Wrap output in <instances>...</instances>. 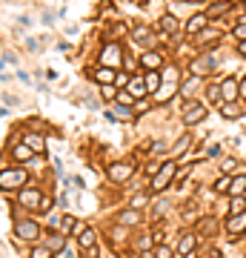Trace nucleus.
<instances>
[{
    "mask_svg": "<svg viewBox=\"0 0 246 258\" xmlns=\"http://www.w3.org/2000/svg\"><path fill=\"white\" fill-rule=\"evenodd\" d=\"M140 63H143V69H146V72H158V69L164 66V57H161V52L146 49L143 55H140Z\"/></svg>",
    "mask_w": 246,
    "mask_h": 258,
    "instance_id": "7",
    "label": "nucleus"
},
{
    "mask_svg": "<svg viewBox=\"0 0 246 258\" xmlns=\"http://www.w3.org/2000/svg\"><path fill=\"white\" fill-rule=\"evenodd\" d=\"M78 238H81V247H86V250H89V247L95 244V229H89V227H86Z\"/></svg>",
    "mask_w": 246,
    "mask_h": 258,
    "instance_id": "27",
    "label": "nucleus"
},
{
    "mask_svg": "<svg viewBox=\"0 0 246 258\" xmlns=\"http://www.w3.org/2000/svg\"><path fill=\"white\" fill-rule=\"evenodd\" d=\"M120 221H123V224H137V221H140V212H137V209H129V212H123V215H120Z\"/></svg>",
    "mask_w": 246,
    "mask_h": 258,
    "instance_id": "30",
    "label": "nucleus"
},
{
    "mask_svg": "<svg viewBox=\"0 0 246 258\" xmlns=\"http://www.w3.org/2000/svg\"><path fill=\"white\" fill-rule=\"evenodd\" d=\"M244 12H246V6H244Z\"/></svg>",
    "mask_w": 246,
    "mask_h": 258,
    "instance_id": "46",
    "label": "nucleus"
},
{
    "mask_svg": "<svg viewBox=\"0 0 246 258\" xmlns=\"http://www.w3.org/2000/svg\"><path fill=\"white\" fill-rule=\"evenodd\" d=\"M23 184H26V172L23 170H3V175H0V187L3 189L23 187Z\"/></svg>",
    "mask_w": 246,
    "mask_h": 258,
    "instance_id": "3",
    "label": "nucleus"
},
{
    "mask_svg": "<svg viewBox=\"0 0 246 258\" xmlns=\"http://www.w3.org/2000/svg\"><path fill=\"white\" fill-rule=\"evenodd\" d=\"M115 112L120 115V118H129V115H132V109H129V106H123V103H117V109H115Z\"/></svg>",
    "mask_w": 246,
    "mask_h": 258,
    "instance_id": "38",
    "label": "nucleus"
},
{
    "mask_svg": "<svg viewBox=\"0 0 246 258\" xmlns=\"http://www.w3.org/2000/svg\"><path fill=\"white\" fill-rule=\"evenodd\" d=\"M189 141H192V138H189V135H183L181 141H178V143H175V149H172V155H181L183 149H186V146H189Z\"/></svg>",
    "mask_w": 246,
    "mask_h": 258,
    "instance_id": "31",
    "label": "nucleus"
},
{
    "mask_svg": "<svg viewBox=\"0 0 246 258\" xmlns=\"http://www.w3.org/2000/svg\"><path fill=\"white\" fill-rule=\"evenodd\" d=\"M100 63H106V66H117V63H120V46H117V43H109L106 52L100 55Z\"/></svg>",
    "mask_w": 246,
    "mask_h": 258,
    "instance_id": "14",
    "label": "nucleus"
},
{
    "mask_svg": "<svg viewBox=\"0 0 246 258\" xmlns=\"http://www.w3.org/2000/svg\"><path fill=\"white\" fill-rule=\"evenodd\" d=\"M75 227H78V221H75L72 215H63V229H72V232H75Z\"/></svg>",
    "mask_w": 246,
    "mask_h": 258,
    "instance_id": "35",
    "label": "nucleus"
},
{
    "mask_svg": "<svg viewBox=\"0 0 246 258\" xmlns=\"http://www.w3.org/2000/svg\"><path fill=\"white\" fill-rule=\"evenodd\" d=\"M95 81H98V84H117V75L109 66H100L98 72H95Z\"/></svg>",
    "mask_w": 246,
    "mask_h": 258,
    "instance_id": "18",
    "label": "nucleus"
},
{
    "mask_svg": "<svg viewBox=\"0 0 246 258\" xmlns=\"http://www.w3.org/2000/svg\"><path fill=\"white\" fill-rule=\"evenodd\" d=\"M175 92H178V69L172 66V69H166V81H164V86L158 89L155 101H158V103H164V101H169V98H172Z\"/></svg>",
    "mask_w": 246,
    "mask_h": 258,
    "instance_id": "2",
    "label": "nucleus"
},
{
    "mask_svg": "<svg viewBox=\"0 0 246 258\" xmlns=\"http://www.w3.org/2000/svg\"><path fill=\"white\" fill-rule=\"evenodd\" d=\"M195 244H197V238L192 235V232H186L181 238V244H178V256H189L192 250H195Z\"/></svg>",
    "mask_w": 246,
    "mask_h": 258,
    "instance_id": "17",
    "label": "nucleus"
},
{
    "mask_svg": "<svg viewBox=\"0 0 246 258\" xmlns=\"http://www.w3.org/2000/svg\"><path fill=\"white\" fill-rule=\"evenodd\" d=\"M226 12H232V3H229V0H220V3L209 6V12H206V15H209V20H212V17H223Z\"/></svg>",
    "mask_w": 246,
    "mask_h": 258,
    "instance_id": "19",
    "label": "nucleus"
},
{
    "mask_svg": "<svg viewBox=\"0 0 246 258\" xmlns=\"http://www.w3.org/2000/svg\"><path fill=\"white\" fill-rule=\"evenodd\" d=\"M109 178L117 181V184H120V181H129L132 178V167L129 164H112V167H109Z\"/></svg>",
    "mask_w": 246,
    "mask_h": 258,
    "instance_id": "12",
    "label": "nucleus"
},
{
    "mask_svg": "<svg viewBox=\"0 0 246 258\" xmlns=\"http://www.w3.org/2000/svg\"><path fill=\"white\" fill-rule=\"evenodd\" d=\"M183 3H203V0H183Z\"/></svg>",
    "mask_w": 246,
    "mask_h": 258,
    "instance_id": "45",
    "label": "nucleus"
},
{
    "mask_svg": "<svg viewBox=\"0 0 246 258\" xmlns=\"http://www.w3.org/2000/svg\"><path fill=\"white\" fill-rule=\"evenodd\" d=\"M226 232H229L232 238H235V235H244L246 232V212H241V215H229V221H226Z\"/></svg>",
    "mask_w": 246,
    "mask_h": 258,
    "instance_id": "10",
    "label": "nucleus"
},
{
    "mask_svg": "<svg viewBox=\"0 0 246 258\" xmlns=\"http://www.w3.org/2000/svg\"><path fill=\"white\" fill-rule=\"evenodd\" d=\"M235 37H238V40H246V23H238V26H235Z\"/></svg>",
    "mask_w": 246,
    "mask_h": 258,
    "instance_id": "36",
    "label": "nucleus"
},
{
    "mask_svg": "<svg viewBox=\"0 0 246 258\" xmlns=\"http://www.w3.org/2000/svg\"><path fill=\"white\" fill-rule=\"evenodd\" d=\"M220 115H223L226 120L241 118V106H238V103H223V106H220Z\"/></svg>",
    "mask_w": 246,
    "mask_h": 258,
    "instance_id": "22",
    "label": "nucleus"
},
{
    "mask_svg": "<svg viewBox=\"0 0 246 258\" xmlns=\"http://www.w3.org/2000/svg\"><path fill=\"white\" fill-rule=\"evenodd\" d=\"M23 143H26V146H32V152H46V141H43V135L29 132V135L23 138Z\"/></svg>",
    "mask_w": 246,
    "mask_h": 258,
    "instance_id": "15",
    "label": "nucleus"
},
{
    "mask_svg": "<svg viewBox=\"0 0 246 258\" xmlns=\"http://www.w3.org/2000/svg\"><path fill=\"white\" fill-rule=\"evenodd\" d=\"M232 181H235L232 175H223V178H218V181H215V192H229V189H232Z\"/></svg>",
    "mask_w": 246,
    "mask_h": 258,
    "instance_id": "25",
    "label": "nucleus"
},
{
    "mask_svg": "<svg viewBox=\"0 0 246 258\" xmlns=\"http://www.w3.org/2000/svg\"><path fill=\"white\" fill-rule=\"evenodd\" d=\"M143 204H146V195H135L132 198V209H140Z\"/></svg>",
    "mask_w": 246,
    "mask_h": 258,
    "instance_id": "37",
    "label": "nucleus"
},
{
    "mask_svg": "<svg viewBox=\"0 0 246 258\" xmlns=\"http://www.w3.org/2000/svg\"><path fill=\"white\" fill-rule=\"evenodd\" d=\"M129 92L135 95V98H143V95L149 92L146 81H143V78H132V81H129Z\"/></svg>",
    "mask_w": 246,
    "mask_h": 258,
    "instance_id": "20",
    "label": "nucleus"
},
{
    "mask_svg": "<svg viewBox=\"0 0 246 258\" xmlns=\"http://www.w3.org/2000/svg\"><path fill=\"white\" fill-rule=\"evenodd\" d=\"M206 26H209V15H195L186 20V34L197 37L200 32H206Z\"/></svg>",
    "mask_w": 246,
    "mask_h": 258,
    "instance_id": "8",
    "label": "nucleus"
},
{
    "mask_svg": "<svg viewBox=\"0 0 246 258\" xmlns=\"http://www.w3.org/2000/svg\"><path fill=\"white\" fill-rule=\"evenodd\" d=\"M206 155H209V158H215V155H220V146H209V149H206Z\"/></svg>",
    "mask_w": 246,
    "mask_h": 258,
    "instance_id": "42",
    "label": "nucleus"
},
{
    "mask_svg": "<svg viewBox=\"0 0 246 258\" xmlns=\"http://www.w3.org/2000/svg\"><path fill=\"white\" fill-rule=\"evenodd\" d=\"M169 256H172L169 247H158V253H155V258H169Z\"/></svg>",
    "mask_w": 246,
    "mask_h": 258,
    "instance_id": "40",
    "label": "nucleus"
},
{
    "mask_svg": "<svg viewBox=\"0 0 246 258\" xmlns=\"http://www.w3.org/2000/svg\"><path fill=\"white\" fill-rule=\"evenodd\" d=\"M215 63H218V60H215L212 55H203V57L192 60V75H197V78H200V75H209L215 69Z\"/></svg>",
    "mask_w": 246,
    "mask_h": 258,
    "instance_id": "9",
    "label": "nucleus"
},
{
    "mask_svg": "<svg viewBox=\"0 0 246 258\" xmlns=\"http://www.w3.org/2000/svg\"><path fill=\"white\" fill-rule=\"evenodd\" d=\"M197 89V75H192L189 81H183V86H181V95L183 98H192V92Z\"/></svg>",
    "mask_w": 246,
    "mask_h": 258,
    "instance_id": "24",
    "label": "nucleus"
},
{
    "mask_svg": "<svg viewBox=\"0 0 246 258\" xmlns=\"http://www.w3.org/2000/svg\"><path fill=\"white\" fill-rule=\"evenodd\" d=\"M20 206H26V209H40L43 204V195L37 192V189H20Z\"/></svg>",
    "mask_w": 246,
    "mask_h": 258,
    "instance_id": "5",
    "label": "nucleus"
},
{
    "mask_svg": "<svg viewBox=\"0 0 246 258\" xmlns=\"http://www.w3.org/2000/svg\"><path fill=\"white\" fill-rule=\"evenodd\" d=\"M15 161H29L32 158V146H26V143H20V146H15Z\"/></svg>",
    "mask_w": 246,
    "mask_h": 258,
    "instance_id": "26",
    "label": "nucleus"
},
{
    "mask_svg": "<svg viewBox=\"0 0 246 258\" xmlns=\"http://www.w3.org/2000/svg\"><path fill=\"white\" fill-rule=\"evenodd\" d=\"M132 40L140 43V46H149V49H152V43H155V37H152V32H149L146 26H135V29H132Z\"/></svg>",
    "mask_w": 246,
    "mask_h": 258,
    "instance_id": "13",
    "label": "nucleus"
},
{
    "mask_svg": "<svg viewBox=\"0 0 246 258\" xmlns=\"http://www.w3.org/2000/svg\"><path fill=\"white\" fill-rule=\"evenodd\" d=\"M49 247H52V250H57V253H60V250H66V244H63V238H60V235H52V238H49Z\"/></svg>",
    "mask_w": 246,
    "mask_h": 258,
    "instance_id": "32",
    "label": "nucleus"
},
{
    "mask_svg": "<svg viewBox=\"0 0 246 258\" xmlns=\"http://www.w3.org/2000/svg\"><path fill=\"white\" fill-rule=\"evenodd\" d=\"M161 29H164L166 34H175L178 32V17L175 15H164L161 17Z\"/></svg>",
    "mask_w": 246,
    "mask_h": 258,
    "instance_id": "21",
    "label": "nucleus"
},
{
    "mask_svg": "<svg viewBox=\"0 0 246 258\" xmlns=\"http://www.w3.org/2000/svg\"><path fill=\"white\" fill-rule=\"evenodd\" d=\"M229 212H232V215H241V212H246V201H244V195H241V198H232Z\"/></svg>",
    "mask_w": 246,
    "mask_h": 258,
    "instance_id": "28",
    "label": "nucleus"
},
{
    "mask_svg": "<svg viewBox=\"0 0 246 258\" xmlns=\"http://www.w3.org/2000/svg\"><path fill=\"white\" fill-rule=\"evenodd\" d=\"M232 195L238 198V195H244L246 192V175H235V181H232V189H229Z\"/></svg>",
    "mask_w": 246,
    "mask_h": 258,
    "instance_id": "23",
    "label": "nucleus"
},
{
    "mask_svg": "<svg viewBox=\"0 0 246 258\" xmlns=\"http://www.w3.org/2000/svg\"><path fill=\"white\" fill-rule=\"evenodd\" d=\"M143 81H146V89H149V95H158V89L164 86V78H161L158 72H146V78H143Z\"/></svg>",
    "mask_w": 246,
    "mask_h": 258,
    "instance_id": "16",
    "label": "nucleus"
},
{
    "mask_svg": "<svg viewBox=\"0 0 246 258\" xmlns=\"http://www.w3.org/2000/svg\"><path fill=\"white\" fill-rule=\"evenodd\" d=\"M178 175V167L175 164H164L161 170L155 172V178H152V192H161V189H166L169 184H172V178Z\"/></svg>",
    "mask_w": 246,
    "mask_h": 258,
    "instance_id": "1",
    "label": "nucleus"
},
{
    "mask_svg": "<svg viewBox=\"0 0 246 258\" xmlns=\"http://www.w3.org/2000/svg\"><path fill=\"white\" fill-rule=\"evenodd\" d=\"M235 164H238L235 158H226V161H223V172H232L235 170Z\"/></svg>",
    "mask_w": 246,
    "mask_h": 258,
    "instance_id": "41",
    "label": "nucleus"
},
{
    "mask_svg": "<svg viewBox=\"0 0 246 258\" xmlns=\"http://www.w3.org/2000/svg\"><path fill=\"white\" fill-rule=\"evenodd\" d=\"M218 98H223L220 95V86H209V101H218Z\"/></svg>",
    "mask_w": 246,
    "mask_h": 258,
    "instance_id": "39",
    "label": "nucleus"
},
{
    "mask_svg": "<svg viewBox=\"0 0 246 258\" xmlns=\"http://www.w3.org/2000/svg\"><path fill=\"white\" fill-rule=\"evenodd\" d=\"M238 55H244L246 57V40H238Z\"/></svg>",
    "mask_w": 246,
    "mask_h": 258,
    "instance_id": "43",
    "label": "nucleus"
},
{
    "mask_svg": "<svg viewBox=\"0 0 246 258\" xmlns=\"http://www.w3.org/2000/svg\"><path fill=\"white\" fill-rule=\"evenodd\" d=\"M220 95H223V101L226 103H235L241 98V86L235 78H226V81H220Z\"/></svg>",
    "mask_w": 246,
    "mask_h": 258,
    "instance_id": "6",
    "label": "nucleus"
},
{
    "mask_svg": "<svg viewBox=\"0 0 246 258\" xmlns=\"http://www.w3.org/2000/svg\"><path fill=\"white\" fill-rule=\"evenodd\" d=\"M241 98H246V78H244V84H241Z\"/></svg>",
    "mask_w": 246,
    "mask_h": 258,
    "instance_id": "44",
    "label": "nucleus"
},
{
    "mask_svg": "<svg viewBox=\"0 0 246 258\" xmlns=\"http://www.w3.org/2000/svg\"><path fill=\"white\" fill-rule=\"evenodd\" d=\"M203 118H206V106H200V103H195L192 109H186V112H183V123H186V126L200 123Z\"/></svg>",
    "mask_w": 246,
    "mask_h": 258,
    "instance_id": "11",
    "label": "nucleus"
},
{
    "mask_svg": "<svg viewBox=\"0 0 246 258\" xmlns=\"http://www.w3.org/2000/svg\"><path fill=\"white\" fill-rule=\"evenodd\" d=\"M132 98H135L132 92H120V95H117V103H123V106H132Z\"/></svg>",
    "mask_w": 246,
    "mask_h": 258,
    "instance_id": "34",
    "label": "nucleus"
},
{
    "mask_svg": "<svg viewBox=\"0 0 246 258\" xmlns=\"http://www.w3.org/2000/svg\"><path fill=\"white\" fill-rule=\"evenodd\" d=\"M32 258H52V250H46V247H34Z\"/></svg>",
    "mask_w": 246,
    "mask_h": 258,
    "instance_id": "33",
    "label": "nucleus"
},
{
    "mask_svg": "<svg viewBox=\"0 0 246 258\" xmlns=\"http://www.w3.org/2000/svg\"><path fill=\"white\" fill-rule=\"evenodd\" d=\"M15 235L23 241H37V235H40V227L34 221H17L15 227Z\"/></svg>",
    "mask_w": 246,
    "mask_h": 258,
    "instance_id": "4",
    "label": "nucleus"
},
{
    "mask_svg": "<svg viewBox=\"0 0 246 258\" xmlns=\"http://www.w3.org/2000/svg\"><path fill=\"white\" fill-rule=\"evenodd\" d=\"M100 95H103V98H109V101H115V98H117L115 84H100Z\"/></svg>",
    "mask_w": 246,
    "mask_h": 258,
    "instance_id": "29",
    "label": "nucleus"
}]
</instances>
